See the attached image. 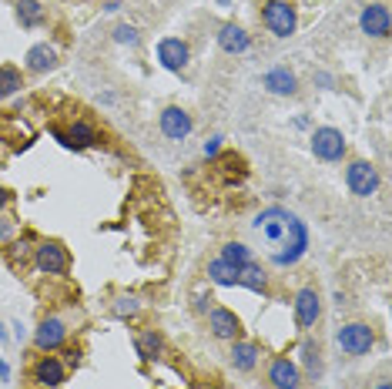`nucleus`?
<instances>
[{
	"label": "nucleus",
	"mask_w": 392,
	"mask_h": 389,
	"mask_svg": "<svg viewBox=\"0 0 392 389\" xmlns=\"http://www.w3.org/2000/svg\"><path fill=\"white\" fill-rule=\"evenodd\" d=\"M161 131L171 141H181V138L191 135V114L181 111V107H165L161 111Z\"/></svg>",
	"instance_id": "12"
},
{
	"label": "nucleus",
	"mask_w": 392,
	"mask_h": 389,
	"mask_svg": "<svg viewBox=\"0 0 392 389\" xmlns=\"http://www.w3.org/2000/svg\"><path fill=\"white\" fill-rule=\"evenodd\" d=\"M346 185L352 194H359V198H369V194H376L379 188V171L376 165H369V161H352L346 171Z\"/></svg>",
	"instance_id": "6"
},
{
	"label": "nucleus",
	"mask_w": 392,
	"mask_h": 389,
	"mask_svg": "<svg viewBox=\"0 0 392 389\" xmlns=\"http://www.w3.org/2000/svg\"><path fill=\"white\" fill-rule=\"evenodd\" d=\"M60 141L67 148H90V145H97V128L90 121H74L67 131H60Z\"/></svg>",
	"instance_id": "15"
},
{
	"label": "nucleus",
	"mask_w": 392,
	"mask_h": 389,
	"mask_svg": "<svg viewBox=\"0 0 392 389\" xmlns=\"http://www.w3.org/2000/svg\"><path fill=\"white\" fill-rule=\"evenodd\" d=\"M238 285L252 289V292H258V296H265V292H269V279H265V272L258 269L255 262H252V265H245V269L238 272Z\"/></svg>",
	"instance_id": "22"
},
{
	"label": "nucleus",
	"mask_w": 392,
	"mask_h": 389,
	"mask_svg": "<svg viewBox=\"0 0 392 389\" xmlns=\"http://www.w3.org/2000/svg\"><path fill=\"white\" fill-rule=\"evenodd\" d=\"M318 315H322L318 292L316 289H302L299 296H295V322H299V329H312L318 322Z\"/></svg>",
	"instance_id": "9"
},
{
	"label": "nucleus",
	"mask_w": 392,
	"mask_h": 389,
	"mask_svg": "<svg viewBox=\"0 0 392 389\" xmlns=\"http://www.w3.org/2000/svg\"><path fill=\"white\" fill-rule=\"evenodd\" d=\"M158 60L165 64L168 71H181V67L188 64V44H184L181 37H165V41L158 44Z\"/></svg>",
	"instance_id": "14"
},
{
	"label": "nucleus",
	"mask_w": 392,
	"mask_h": 389,
	"mask_svg": "<svg viewBox=\"0 0 392 389\" xmlns=\"http://www.w3.org/2000/svg\"><path fill=\"white\" fill-rule=\"evenodd\" d=\"M17 20H20L24 27H41L47 20V11L37 0H17Z\"/></svg>",
	"instance_id": "21"
},
{
	"label": "nucleus",
	"mask_w": 392,
	"mask_h": 389,
	"mask_svg": "<svg viewBox=\"0 0 392 389\" xmlns=\"http://www.w3.org/2000/svg\"><path fill=\"white\" fill-rule=\"evenodd\" d=\"M376 389H389V383H386V379H382V383H379V386Z\"/></svg>",
	"instance_id": "33"
},
{
	"label": "nucleus",
	"mask_w": 392,
	"mask_h": 389,
	"mask_svg": "<svg viewBox=\"0 0 392 389\" xmlns=\"http://www.w3.org/2000/svg\"><path fill=\"white\" fill-rule=\"evenodd\" d=\"M20 88H24L20 71H17L14 64H4V67H0V98H11V94H17Z\"/></svg>",
	"instance_id": "24"
},
{
	"label": "nucleus",
	"mask_w": 392,
	"mask_h": 389,
	"mask_svg": "<svg viewBox=\"0 0 392 389\" xmlns=\"http://www.w3.org/2000/svg\"><path fill=\"white\" fill-rule=\"evenodd\" d=\"M258 356H262V349H258L255 343H238V339H235V345H231V366L241 369V373H252Z\"/></svg>",
	"instance_id": "18"
},
{
	"label": "nucleus",
	"mask_w": 392,
	"mask_h": 389,
	"mask_svg": "<svg viewBox=\"0 0 392 389\" xmlns=\"http://www.w3.org/2000/svg\"><path fill=\"white\" fill-rule=\"evenodd\" d=\"M238 272L241 269H231L228 262H222V258H215V262H208V279L218 285H238Z\"/></svg>",
	"instance_id": "23"
},
{
	"label": "nucleus",
	"mask_w": 392,
	"mask_h": 389,
	"mask_svg": "<svg viewBox=\"0 0 392 389\" xmlns=\"http://www.w3.org/2000/svg\"><path fill=\"white\" fill-rule=\"evenodd\" d=\"M24 60H27V71L44 74V71H54V64H58V51H54L50 44H34Z\"/></svg>",
	"instance_id": "16"
},
{
	"label": "nucleus",
	"mask_w": 392,
	"mask_h": 389,
	"mask_svg": "<svg viewBox=\"0 0 392 389\" xmlns=\"http://www.w3.org/2000/svg\"><path fill=\"white\" fill-rule=\"evenodd\" d=\"M262 20H265V27H269L275 37L295 34V7H292L288 0H269V4L262 7Z\"/></svg>",
	"instance_id": "2"
},
{
	"label": "nucleus",
	"mask_w": 392,
	"mask_h": 389,
	"mask_svg": "<svg viewBox=\"0 0 392 389\" xmlns=\"http://www.w3.org/2000/svg\"><path fill=\"white\" fill-rule=\"evenodd\" d=\"M67 343V326L60 322V319H44L41 326H37V332H34V345L41 349V352H54V349H60V345Z\"/></svg>",
	"instance_id": "8"
},
{
	"label": "nucleus",
	"mask_w": 392,
	"mask_h": 389,
	"mask_svg": "<svg viewBox=\"0 0 392 389\" xmlns=\"http://www.w3.org/2000/svg\"><path fill=\"white\" fill-rule=\"evenodd\" d=\"M34 265L44 275H64L67 265H71V255H67V249L60 242H41L34 249Z\"/></svg>",
	"instance_id": "3"
},
{
	"label": "nucleus",
	"mask_w": 392,
	"mask_h": 389,
	"mask_svg": "<svg viewBox=\"0 0 392 389\" xmlns=\"http://www.w3.org/2000/svg\"><path fill=\"white\" fill-rule=\"evenodd\" d=\"M0 336H4V329H0Z\"/></svg>",
	"instance_id": "34"
},
{
	"label": "nucleus",
	"mask_w": 392,
	"mask_h": 389,
	"mask_svg": "<svg viewBox=\"0 0 392 389\" xmlns=\"http://www.w3.org/2000/svg\"><path fill=\"white\" fill-rule=\"evenodd\" d=\"M302 356H305V366H309V373H312V376L322 369V360H318V345L316 343H305V345H302Z\"/></svg>",
	"instance_id": "27"
},
{
	"label": "nucleus",
	"mask_w": 392,
	"mask_h": 389,
	"mask_svg": "<svg viewBox=\"0 0 392 389\" xmlns=\"http://www.w3.org/2000/svg\"><path fill=\"white\" fill-rule=\"evenodd\" d=\"M111 309H114V315H118V319H128V315H137L141 302H137V296H118Z\"/></svg>",
	"instance_id": "26"
},
{
	"label": "nucleus",
	"mask_w": 392,
	"mask_h": 389,
	"mask_svg": "<svg viewBox=\"0 0 392 389\" xmlns=\"http://www.w3.org/2000/svg\"><path fill=\"white\" fill-rule=\"evenodd\" d=\"M14 232H17V222H11V218H0V245L11 239Z\"/></svg>",
	"instance_id": "29"
},
{
	"label": "nucleus",
	"mask_w": 392,
	"mask_h": 389,
	"mask_svg": "<svg viewBox=\"0 0 392 389\" xmlns=\"http://www.w3.org/2000/svg\"><path fill=\"white\" fill-rule=\"evenodd\" d=\"M265 88H269L271 94H295V91H299V84H295V74H292V71H285V67H275V71H269V74H265Z\"/></svg>",
	"instance_id": "20"
},
{
	"label": "nucleus",
	"mask_w": 392,
	"mask_h": 389,
	"mask_svg": "<svg viewBox=\"0 0 392 389\" xmlns=\"http://www.w3.org/2000/svg\"><path fill=\"white\" fill-rule=\"evenodd\" d=\"M222 262H228L231 269H245V265L255 262V255H252L248 245H241V242H225L222 245Z\"/></svg>",
	"instance_id": "19"
},
{
	"label": "nucleus",
	"mask_w": 392,
	"mask_h": 389,
	"mask_svg": "<svg viewBox=\"0 0 392 389\" xmlns=\"http://www.w3.org/2000/svg\"><path fill=\"white\" fill-rule=\"evenodd\" d=\"M218 44H222L225 54H241V51H248V34L238 24H225L218 30Z\"/></svg>",
	"instance_id": "17"
},
{
	"label": "nucleus",
	"mask_w": 392,
	"mask_h": 389,
	"mask_svg": "<svg viewBox=\"0 0 392 389\" xmlns=\"http://www.w3.org/2000/svg\"><path fill=\"white\" fill-rule=\"evenodd\" d=\"M218 151H222V138H211L208 145H205V154H208V158H215Z\"/></svg>",
	"instance_id": "30"
},
{
	"label": "nucleus",
	"mask_w": 392,
	"mask_h": 389,
	"mask_svg": "<svg viewBox=\"0 0 392 389\" xmlns=\"http://www.w3.org/2000/svg\"><path fill=\"white\" fill-rule=\"evenodd\" d=\"M359 27H362V34H369V37H389V30H392L389 7H386V4H369L359 17Z\"/></svg>",
	"instance_id": "7"
},
{
	"label": "nucleus",
	"mask_w": 392,
	"mask_h": 389,
	"mask_svg": "<svg viewBox=\"0 0 392 389\" xmlns=\"http://www.w3.org/2000/svg\"><path fill=\"white\" fill-rule=\"evenodd\" d=\"M114 41H118V44H137V30L131 27V24H121V27L114 30Z\"/></svg>",
	"instance_id": "28"
},
{
	"label": "nucleus",
	"mask_w": 392,
	"mask_h": 389,
	"mask_svg": "<svg viewBox=\"0 0 392 389\" xmlns=\"http://www.w3.org/2000/svg\"><path fill=\"white\" fill-rule=\"evenodd\" d=\"M335 343L342 345V352H349V356H365L372 349V343H376V336H372V329L365 322H349V326H342L335 332Z\"/></svg>",
	"instance_id": "4"
},
{
	"label": "nucleus",
	"mask_w": 392,
	"mask_h": 389,
	"mask_svg": "<svg viewBox=\"0 0 392 389\" xmlns=\"http://www.w3.org/2000/svg\"><path fill=\"white\" fill-rule=\"evenodd\" d=\"M34 383L37 386H47V389H58L60 383H64V376H67V369H64V362L58 360V356H41V360L34 362Z\"/></svg>",
	"instance_id": "10"
},
{
	"label": "nucleus",
	"mask_w": 392,
	"mask_h": 389,
	"mask_svg": "<svg viewBox=\"0 0 392 389\" xmlns=\"http://www.w3.org/2000/svg\"><path fill=\"white\" fill-rule=\"evenodd\" d=\"M269 383L275 389H299L302 386V373L292 360H275L269 366Z\"/></svg>",
	"instance_id": "13"
},
{
	"label": "nucleus",
	"mask_w": 392,
	"mask_h": 389,
	"mask_svg": "<svg viewBox=\"0 0 392 389\" xmlns=\"http://www.w3.org/2000/svg\"><path fill=\"white\" fill-rule=\"evenodd\" d=\"M208 302H211V299H205V296H198V299H195V309H201V312H205V309H208Z\"/></svg>",
	"instance_id": "32"
},
{
	"label": "nucleus",
	"mask_w": 392,
	"mask_h": 389,
	"mask_svg": "<svg viewBox=\"0 0 392 389\" xmlns=\"http://www.w3.org/2000/svg\"><path fill=\"white\" fill-rule=\"evenodd\" d=\"M135 345H137V356H141V360H154V356H161V336H158L154 329L141 332Z\"/></svg>",
	"instance_id": "25"
},
{
	"label": "nucleus",
	"mask_w": 392,
	"mask_h": 389,
	"mask_svg": "<svg viewBox=\"0 0 392 389\" xmlns=\"http://www.w3.org/2000/svg\"><path fill=\"white\" fill-rule=\"evenodd\" d=\"M346 148H349L346 135L339 128H318V131H312V151L322 161H342Z\"/></svg>",
	"instance_id": "5"
},
{
	"label": "nucleus",
	"mask_w": 392,
	"mask_h": 389,
	"mask_svg": "<svg viewBox=\"0 0 392 389\" xmlns=\"http://www.w3.org/2000/svg\"><path fill=\"white\" fill-rule=\"evenodd\" d=\"M7 202H11V192H7V188H0V211L7 209Z\"/></svg>",
	"instance_id": "31"
},
{
	"label": "nucleus",
	"mask_w": 392,
	"mask_h": 389,
	"mask_svg": "<svg viewBox=\"0 0 392 389\" xmlns=\"http://www.w3.org/2000/svg\"><path fill=\"white\" fill-rule=\"evenodd\" d=\"M255 235L269 245V258L275 265H295L302 255L309 252V228L299 215H292L288 209H265L255 215Z\"/></svg>",
	"instance_id": "1"
},
{
	"label": "nucleus",
	"mask_w": 392,
	"mask_h": 389,
	"mask_svg": "<svg viewBox=\"0 0 392 389\" xmlns=\"http://www.w3.org/2000/svg\"><path fill=\"white\" fill-rule=\"evenodd\" d=\"M208 329L215 339H238L241 336V322H238V315L231 312V309H211L208 312Z\"/></svg>",
	"instance_id": "11"
}]
</instances>
